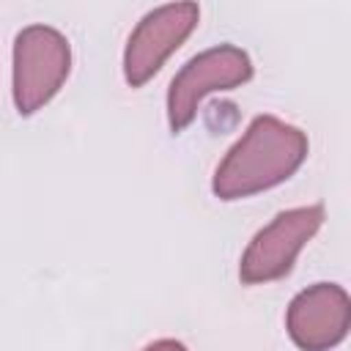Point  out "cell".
<instances>
[{
    "mask_svg": "<svg viewBox=\"0 0 351 351\" xmlns=\"http://www.w3.org/2000/svg\"><path fill=\"white\" fill-rule=\"evenodd\" d=\"M145 351H186V346L178 343V340H156V343H151Z\"/></svg>",
    "mask_w": 351,
    "mask_h": 351,
    "instance_id": "52a82bcc",
    "label": "cell"
},
{
    "mask_svg": "<svg viewBox=\"0 0 351 351\" xmlns=\"http://www.w3.org/2000/svg\"><path fill=\"white\" fill-rule=\"evenodd\" d=\"M321 222H324V206H299L277 214L247 244L239 263L241 282L263 285L285 277L302 247L318 233Z\"/></svg>",
    "mask_w": 351,
    "mask_h": 351,
    "instance_id": "277c9868",
    "label": "cell"
},
{
    "mask_svg": "<svg viewBox=\"0 0 351 351\" xmlns=\"http://www.w3.org/2000/svg\"><path fill=\"white\" fill-rule=\"evenodd\" d=\"M200 8L195 3H170L148 11L132 30L123 52V77L132 88L145 85L162 63L197 27Z\"/></svg>",
    "mask_w": 351,
    "mask_h": 351,
    "instance_id": "5b68a950",
    "label": "cell"
},
{
    "mask_svg": "<svg viewBox=\"0 0 351 351\" xmlns=\"http://www.w3.org/2000/svg\"><path fill=\"white\" fill-rule=\"evenodd\" d=\"M307 134L274 115H258L219 162L211 189L219 200H241L288 181L307 159Z\"/></svg>",
    "mask_w": 351,
    "mask_h": 351,
    "instance_id": "6da1fadb",
    "label": "cell"
},
{
    "mask_svg": "<svg viewBox=\"0 0 351 351\" xmlns=\"http://www.w3.org/2000/svg\"><path fill=\"white\" fill-rule=\"evenodd\" d=\"M351 302L335 282H315L293 296L285 313V329L302 351H329L348 335Z\"/></svg>",
    "mask_w": 351,
    "mask_h": 351,
    "instance_id": "8992f818",
    "label": "cell"
},
{
    "mask_svg": "<svg viewBox=\"0 0 351 351\" xmlns=\"http://www.w3.org/2000/svg\"><path fill=\"white\" fill-rule=\"evenodd\" d=\"M252 77V60L244 49L233 44L211 47L195 55L170 82L167 90V121L178 134L184 132L195 115L200 101L217 90H233Z\"/></svg>",
    "mask_w": 351,
    "mask_h": 351,
    "instance_id": "3957f363",
    "label": "cell"
},
{
    "mask_svg": "<svg viewBox=\"0 0 351 351\" xmlns=\"http://www.w3.org/2000/svg\"><path fill=\"white\" fill-rule=\"evenodd\" d=\"M71 71V47L49 25H30L14 41V104L19 115L41 110Z\"/></svg>",
    "mask_w": 351,
    "mask_h": 351,
    "instance_id": "7a4b0ae2",
    "label": "cell"
}]
</instances>
